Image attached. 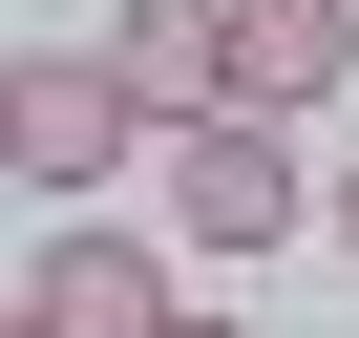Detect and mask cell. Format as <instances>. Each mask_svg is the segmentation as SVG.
I'll return each mask as SVG.
<instances>
[{
    "label": "cell",
    "instance_id": "obj_1",
    "mask_svg": "<svg viewBox=\"0 0 359 338\" xmlns=\"http://www.w3.org/2000/svg\"><path fill=\"white\" fill-rule=\"evenodd\" d=\"M0 169L43 191V233H64V191L148 169V106L106 85V43H0Z\"/></svg>",
    "mask_w": 359,
    "mask_h": 338
},
{
    "label": "cell",
    "instance_id": "obj_2",
    "mask_svg": "<svg viewBox=\"0 0 359 338\" xmlns=\"http://www.w3.org/2000/svg\"><path fill=\"white\" fill-rule=\"evenodd\" d=\"M148 191H169V233H191V254H233V275H254V254L317 212L275 127H169V148H148Z\"/></svg>",
    "mask_w": 359,
    "mask_h": 338
},
{
    "label": "cell",
    "instance_id": "obj_3",
    "mask_svg": "<svg viewBox=\"0 0 359 338\" xmlns=\"http://www.w3.org/2000/svg\"><path fill=\"white\" fill-rule=\"evenodd\" d=\"M85 43H106V85L148 106V148H169V127H233V0H106Z\"/></svg>",
    "mask_w": 359,
    "mask_h": 338
},
{
    "label": "cell",
    "instance_id": "obj_4",
    "mask_svg": "<svg viewBox=\"0 0 359 338\" xmlns=\"http://www.w3.org/2000/svg\"><path fill=\"white\" fill-rule=\"evenodd\" d=\"M22 317H43V338H169L191 296H169V254H148V233L64 212V233H43V275H22Z\"/></svg>",
    "mask_w": 359,
    "mask_h": 338
},
{
    "label": "cell",
    "instance_id": "obj_5",
    "mask_svg": "<svg viewBox=\"0 0 359 338\" xmlns=\"http://www.w3.org/2000/svg\"><path fill=\"white\" fill-rule=\"evenodd\" d=\"M359 85V0H233V127H296Z\"/></svg>",
    "mask_w": 359,
    "mask_h": 338
},
{
    "label": "cell",
    "instance_id": "obj_6",
    "mask_svg": "<svg viewBox=\"0 0 359 338\" xmlns=\"http://www.w3.org/2000/svg\"><path fill=\"white\" fill-rule=\"evenodd\" d=\"M317 212H338V233H359V169H338V191H317Z\"/></svg>",
    "mask_w": 359,
    "mask_h": 338
},
{
    "label": "cell",
    "instance_id": "obj_7",
    "mask_svg": "<svg viewBox=\"0 0 359 338\" xmlns=\"http://www.w3.org/2000/svg\"><path fill=\"white\" fill-rule=\"evenodd\" d=\"M0 338H43V317H22V296H0Z\"/></svg>",
    "mask_w": 359,
    "mask_h": 338
},
{
    "label": "cell",
    "instance_id": "obj_8",
    "mask_svg": "<svg viewBox=\"0 0 359 338\" xmlns=\"http://www.w3.org/2000/svg\"><path fill=\"white\" fill-rule=\"evenodd\" d=\"M169 338H233V317H169Z\"/></svg>",
    "mask_w": 359,
    "mask_h": 338
}]
</instances>
